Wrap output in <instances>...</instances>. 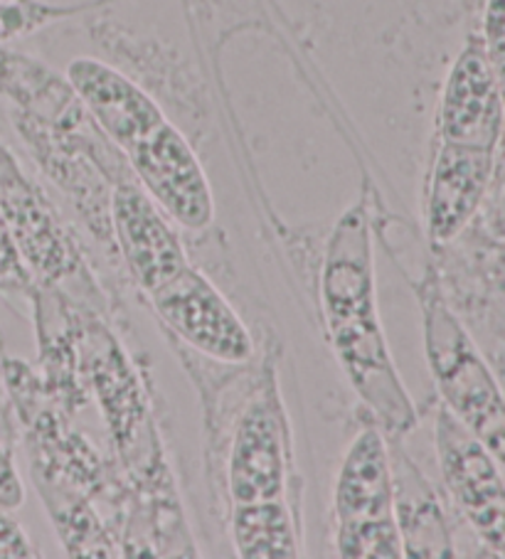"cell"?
<instances>
[{
  "mask_svg": "<svg viewBox=\"0 0 505 559\" xmlns=\"http://www.w3.org/2000/svg\"><path fill=\"white\" fill-rule=\"evenodd\" d=\"M483 47L498 80L505 82V0H489L485 5Z\"/></svg>",
  "mask_w": 505,
  "mask_h": 559,
  "instance_id": "obj_14",
  "label": "cell"
},
{
  "mask_svg": "<svg viewBox=\"0 0 505 559\" xmlns=\"http://www.w3.org/2000/svg\"><path fill=\"white\" fill-rule=\"evenodd\" d=\"M0 212L31 276H37L47 286L74 282V286L84 284L92 288L82 259L50 202L23 176L5 148H0Z\"/></svg>",
  "mask_w": 505,
  "mask_h": 559,
  "instance_id": "obj_4",
  "label": "cell"
},
{
  "mask_svg": "<svg viewBox=\"0 0 505 559\" xmlns=\"http://www.w3.org/2000/svg\"><path fill=\"white\" fill-rule=\"evenodd\" d=\"M31 272H27L21 254L13 245L11 229L5 225L3 212H0V292L8 288V292H17V288L31 286Z\"/></svg>",
  "mask_w": 505,
  "mask_h": 559,
  "instance_id": "obj_15",
  "label": "cell"
},
{
  "mask_svg": "<svg viewBox=\"0 0 505 559\" xmlns=\"http://www.w3.org/2000/svg\"><path fill=\"white\" fill-rule=\"evenodd\" d=\"M420 301L426 360L446 409L505 466V394L466 328L446 306L434 276L420 288Z\"/></svg>",
  "mask_w": 505,
  "mask_h": 559,
  "instance_id": "obj_2",
  "label": "cell"
},
{
  "mask_svg": "<svg viewBox=\"0 0 505 559\" xmlns=\"http://www.w3.org/2000/svg\"><path fill=\"white\" fill-rule=\"evenodd\" d=\"M232 537L239 557H296L294 523L284 500L239 503L232 513Z\"/></svg>",
  "mask_w": 505,
  "mask_h": 559,
  "instance_id": "obj_13",
  "label": "cell"
},
{
  "mask_svg": "<svg viewBox=\"0 0 505 559\" xmlns=\"http://www.w3.org/2000/svg\"><path fill=\"white\" fill-rule=\"evenodd\" d=\"M387 451H390L395 520L404 557H454L449 527L430 480L407 456L400 441H390Z\"/></svg>",
  "mask_w": 505,
  "mask_h": 559,
  "instance_id": "obj_12",
  "label": "cell"
},
{
  "mask_svg": "<svg viewBox=\"0 0 505 559\" xmlns=\"http://www.w3.org/2000/svg\"><path fill=\"white\" fill-rule=\"evenodd\" d=\"M121 156L133 178L158 202L165 215L188 229H205L212 222V192L196 153L168 119L136 139Z\"/></svg>",
  "mask_w": 505,
  "mask_h": 559,
  "instance_id": "obj_5",
  "label": "cell"
},
{
  "mask_svg": "<svg viewBox=\"0 0 505 559\" xmlns=\"http://www.w3.org/2000/svg\"><path fill=\"white\" fill-rule=\"evenodd\" d=\"M324 304L330 341L348 380L390 437L414 427V407L387 350L375 311L373 247L363 210H348L328 245Z\"/></svg>",
  "mask_w": 505,
  "mask_h": 559,
  "instance_id": "obj_1",
  "label": "cell"
},
{
  "mask_svg": "<svg viewBox=\"0 0 505 559\" xmlns=\"http://www.w3.org/2000/svg\"><path fill=\"white\" fill-rule=\"evenodd\" d=\"M495 151L439 143L430 195H426V229L434 242H449L481 205L493 173Z\"/></svg>",
  "mask_w": 505,
  "mask_h": 559,
  "instance_id": "obj_11",
  "label": "cell"
},
{
  "mask_svg": "<svg viewBox=\"0 0 505 559\" xmlns=\"http://www.w3.org/2000/svg\"><path fill=\"white\" fill-rule=\"evenodd\" d=\"M289 471V433L274 392H261L237 424L230 454V493L235 506L281 500Z\"/></svg>",
  "mask_w": 505,
  "mask_h": 559,
  "instance_id": "obj_8",
  "label": "cell"
},
{
  "mask_svg": "<svg viewBox=\"0 0 505 559\" xmlns=\"http://www.w3.org/2000/svg\"><path fill=\"white\" fill-rule=\"evenodd\" d=\"M161 321L190 348L220 362H247L255 350L247 325L198 269L190 264L151 294Z\"/></svg>",
  "mask_w": 505,
  "mask_h": 559,
  "instance_id": "obj_7",
  "label": "cell"
},
{
  "mask_svg": "<svg viewBox=\"0 0 505 559\" xmlns=\"http://www.w3.org/2000/svg\"><path fill=\"white\" fill-rule=\"evenodd\" d=\"M436 454L456 506L483 543L505 557V480L498 461L446 407L436 417Z\"/></svg>",
  "mask_w": 505,
  "mask_h": 559,
  "instance_id": "obj_6",
  "label": "cell"
},
{
  "mask_svg": "<svg viewBox=\"0 0 505 559\" xmlns=\"http://www.w3.org/2000/svg\"><path fill=\"white\" fill-rule=\"evenodd\" d=\"M338 552L343 557H404L395 520L390 451L383 431L365 427L353 439L336 484Z\"/></svg>",
  "mask_w": 505,
  "mask_h": 559,
  "instance_id": "obj_3",
  "label": "cell"
},
{
  "mask_svg": "<svg viewBox=\"0 0 505 559\" xmlns=\"http://www.w3.org/2000/svg\"><path fill=\"white\" fill-rule=\"evenodd\" d=\"M0 404H3V388H0Z\"/></svg>",
  "mask_w": 505,
  "mask_h": 559,
  "instance_id": "obj_18",
  "label": "cell"
},
{
  "mask_svg": "<svg viewBox=\"0 0 505 559\" xmlns=\"http://www.w3.org/2000/svg\"><path fill=\"white\" fill-rule=\"evenodd\" d=\"M503 131L501 80L483 40L469 43L454 62L439 106V143L495 151Z\"/></svg>",
  "mask_w": 505,
  "mask_h": 559,
  "instance_id": "obj_9",
  "label": "cell"
},
{
  "mask_svg": "<svg viewBox=\"0 0 505 559\" xmlns=\"http://www.w3.org/2000/svg\"><path fill=\"white\" fill-rule=\"evenodd\" d=\"M23 500H25V488L15 474L11 454L0 447V508L15 510L23 506Z\"/></svg>",
  "mask_w": 505,
  "mask_h": 559,
  "instance_id": "obj_17",
  "label": "cell"
},
{
  "mask_svg": "<svg viewBox=\"0 0 505 559\" xmlns=\"http://www.w3.org/2000/svg\"><path fill=\"white\" fill-rule=\"evenodd\" d=\"M114 237L131 274L145 294L158 292L188 266L180 239L163 219L139 180H119L111 195Z\"/></svg>",
  "mask_w": 505,
  "mask_h": 559,
  "instance_id": "obj_10",
  "label": "cell"
},
{
  "mask_svg": "<svg viewBox=\"0 0 505 559\" xmlns=\"http://www.w3.org/2000/svg\"><path fill=\"white\" fill-rule=\"evenodd\" d=\"M15 559V557H37L31 539L25 537L21 525L11 520L5 508H0V559Z\"/></svg>",
  "mask_w": 505,
  "mask_h": 559,
  "instance_id": "obj_16",
  "label": "cell"
}]
</instances>
